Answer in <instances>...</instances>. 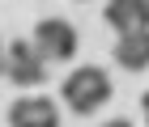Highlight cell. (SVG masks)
I'll return each instance as SVG.
<instances>
[{
    "mask_svg": "<svg viewBox=\"0 0 149 127\" xmlns=\"http://www.w3.org/2000/svg\"><path fill=\"white\" fill-rule=\"evenodd\" d=\"M141 110H145V123H149V93L141 97Z\"/></svg>",
    "mask_w": 149,
    "mask_h": 127,
    "instance_id": "cell-8",
    "label": "cell"
},
{
    "mask_svg": "<svg viewBox=\"0 0 149 127\" xmlns=\"http://www.w3.org/2000/svg\"><path fill=\"white\" fill-rule=\"evenodd\" d=\"M107 25L115 34H136L149 30V0H107Z\"/></svg>",
    "mask_w": 149,
    "mask_h": 127,
    "instance_id": "cell-5",
    "label": "cell"
},
{
    "mask_svg": "<svg viewBox=\"0 0 149 127\" xmlns=\"http://www.w3.org/2000/svg\"><path fill=\"white\" fill-rule=\"evenodd\" d=\"M4 76H9L17 89H38L47 81V59L38 55V47L30 38H13L4 47Z\"/></svg>",
    "mask_w": 149,
    "mask_h": 127,
    "instance_id": "cell-2",
    "label": "cell"
},
{
    "mask_svg": "<svg viewBox=\"0 0 149 127\" xmlns=\"http://www.w3.org/2000/svg\"><path fill=\"white\" fill-rule=\"evenodd\" d=\"M9 127H60V110L51 97H17L9 106Z\"/></svg>",
    "mask_w": 149,
    "mask_h": 127,
    "instance_id": "cell-4",
    "label": "cell"
},
{
    "mask_svg": "<svg viewBox=\"0 0 149 127\" xmlns=\"http://www.w3.org/2000/svg\"><path fill=\"white\" fill-rule=\"evenodd\" d=\"M0 76H4V43H0Z\"/></svg>",
    "mask_w": 149,
    "mask_h": 127,
    "instance_id": "cell-9",
    "label": "cell"
},
{
    "mask_svg": "<svg viewBox=\"0 0 149 127\" xmlns=\"http://www.w3.org/2000/svg\"><path fill=\"white\" fill-rule=\"evenodd\" d=\"M30 43L38 47V55H43L47 64H68V59L77 55V25L64 21V17H43V21L34 25Z\"/></svg>",
    "mask_w": 149,
    "mask_h": 127,
    "instance_id": "cell-3",
    "label": "cell"
},
{
    "mask_svg": "<svg viewBox=\"0 0 149 127\" xmlns=\"http://www.w3.org/2000/svg\"><path fill=\"white\" fill-rule=\"evenodd\" d=\"M102 127H132V123H128V119H107Z\"/></svg>",
    "mask_w": 149,
    "mask_h": 127,
    "instance_id": "cell-7",
    "label": "cell"
},
{
    "mask_svg": "<svg viewBox=\"0 0 149 127\" xmlns=\"http://www.w3.org/2000/svg\"><path fill=\"white\" fill-rule=\"evenodd\" d=\"M111 76H107L102 68H94V64H81V68H72L68 76H64V85H60V97H64V106H68L72 115H94L98 106L111 102Z\"/></svg>",
    "mask_w": 149,
    "mask_h": 127,
    "instance_id": "cell-1",
    "label": "cell"
},
{
    "mask_svg": "<svg viewBox=\"0 0 149 127\" xmlns=\"http://www.w3.org/2000/svg\"><path fill=\"white\" fill-rule=\"evenodd\" d=\"M115 64L128 72H145L149 68V30H136V34H119L115 38Z\"/></svg>",
    "mask_w": 149,
    "mask_h": 127,
    "instance_id": "cell-6",
    "label": "cell"
}]
</instances>
